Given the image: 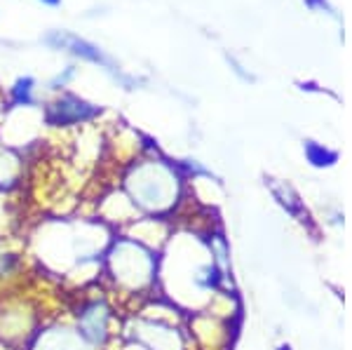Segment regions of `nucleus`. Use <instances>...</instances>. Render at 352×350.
I'll return each instance as SVG.
<instances>
[{
	"label": "nucleus",
	"mask_w": 352,
	"mask_h": 350,
	"mask_svg": "<svg viewBox=\"0 0 352 350\" xmlns=\"http://www.w3.org/2000/svg\"><path fill=\"white\" fill-rule=\"evenodd\" d=\"M124 190L129 195V202L153 214V219L167 214L176 205V179L167 167L157 162H144L134 167L124 177Z\"/></svg>",
	"instance_id": "2"
},
{
	"label": "nucleus",
	"mask_w": 352,
	"mask_h": 350,
	"mask_svg": "<svg viewBox=\"0 0 352 350\" xmlns=\"http://www.w3.org/2000/svg\"><path fill=\"white\" fill-rule=\"evenodd\" d=\"M116 325V313H113L109 298L104 296H92L85 301L76 310V329L80 331V336L89 343L92 348L101 350L111 343V338L116 336L113 331Z\"/></svg>",
	"instance_id": "3"
},
{
	"label": "nucleus",
	"mask_w": 352,
	"mask_h": 350,
	"mask_svg": "<svg viewBox=\"0 0 352 350\" xmlns=\"http://www.w3.org/2000/svg\"><path fill=\"white\" fill-rule=\"evenodd\" d=\"M28 350H96L80 336L73 325L41 327L28 341Z\"/></svg>",
	"instance_id": "5"
},
{
	"label": "nucleus",
	"mask_w": 352,
	"mask_h": 350,
	"mask_svg": "<svg viewBox=\"0 0 352 350\" xmlns=\"http://www.w3.org/2000/svg\"><path fill=\"white\" fill-rule=\"evenodd\" d=\"M43 3H47V5H59V0H43Z\"/></svg>",
	"instance_id": "11"
},
{
	"label": "nucleus",
	"mask_w": 352,
	"mask_h": 350,
	"mask_svg": "<svg viewBox=\"0 0 352 350\" xmlns=\"http://www.w3.org/2000/svg\"><path fill=\"white\" fill-rule=\"evenodd\" d=\"M101 113L99 106L87 104L80 97H73V94H66V97L56 99L54 104L47 106L45 111V120L47 125L54 127H68V125H80V122H89L92 118H96Z\"/></svg>",
	"instance_id": "6"
},
{
	"label": "nucleus",
	"mask_w": 352,
	"mask_h": 350,
	"mask_svg": "<svg viewBox=\"0 0 352 350\" xmlns=\"http://www.w3.org/2000/svg\"><path fill=\"white\" fill-rule=\"evenodd\" d=\"M111 285L127 296H144L155 287L160 275L157 252L132 235H118L104 250L101 259Z\"/></svg>",
	"instance_id": "1"
},
{
	"label": "nucleus",
	"mask_w": 352,
	"mask_h": 350,
	"mask_svg": "<svg viewBox=\"0 0 352 350\" xmlns=\"http://www.w3.org/2000/svg\"><path fill=\"white\" fill-rule=\"evenodd\" d=\"M132 341L144 350H184V336L172 322L139 318L134 322Z\"/></svg>",
	"instance_id": "4"
},
{
	"label": "nucleus",
	"mask_w": 352,
	"mask_h": 350,
	"mask_svg": "<svg viewBox=\"0 0 352 350\" xmlns=\"http://www.w3.org/2000/svg\"><path fill=\"white\" fill-rule=\"evenodd\" d=\"M50 43H56L59 47H71V52L80 54V56H85V59H89V61H106L94 45L85 43V41H78L76 36H64V33H56V36L50 38Z\"/></svg>",
	"instance_id": "7"
},
{
	"label": "nucleus",
	"mask_w": 352,
	"mask_h": 350,
	"mask_svg": "<svg viewBox=\"0 0 352 350\" xmlns=\"http://www.w3.org/2000/svg\"><path fill=\"white\" fill-rule=\"evenodd\" d=\"M12 101L16 106H31L33 104V80L31 78H19L12 87Z\"/></svg>",
	"instance_id": "9"
},
{
	"label": "nucleus",
	"mask_w": 352,
	"mask_h": 350,
	"mask_svg": "<svg viewBox=\"0 0 352 350\" xmlns=\"http://www.w3.org/2000/svg\"><path fill=\"white\" fill-rule=\"evenodd\" d=\"M277 350H292V346H289V343H282V346L277 348Z\"/></svg>",
	"instance_id": "10"
},
{
	"label": "nucleus",
	"mask_w": 352,
	"mask_h": 350,
	"mask_svg": "<svg viewBox=\"0 0 352 350\" xmlns=\"http://www.w3.org/2000/svg\"><path fill=\"white\" fill-rule=\"evenodd\" d=\"M24 268V256L14 250L0 252V280H12Z\"/></svg>",
	"instance_id": "8"
}]
</instances>
